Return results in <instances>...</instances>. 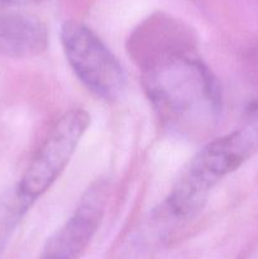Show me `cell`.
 Listing matches in <instances>:
<instances>
[{
  "label": "cell",
  "instance_id": "cell-1",
  "mask_svg": "<svg viewBox=\"0 0 258 259\" xmlns=\"http://www.w3.org/2000/svg\"><path fill=\"white\" fill-rule=\"evenodd\" d=\"M184 33L168 35L137 53L143 86L166 128L186 137L211 131L222 113L218 81L185 42Z\"/></svg>",
  "mask_w": 258,
  "mask_h": 259
},
{
  "label": "cell",
  "instance_id": "cell-2",
  "mask_svg": "<svg viewBox=\"0 0 258 259\" xmlns=\"http://www.w3.org/2000/svg\"><path fill=\"white\" fill-rule=\"evenodd\" d=\"M258 149V113L237 131L214 139L190 161L164 202L174 220H187L204 206L210 191Z\"/></svg>",
  "mask_w": 258,
  "mask_h": 259
},
{
  "label": "cell",
  "instance_id": "cell-3",
  "mask_svg": "<svg viewBox=\"0 0 258 259\" xmlns=\"http://www.w3.org/2000/svg\"><path fill=\"white\" fill-rule=\"evenodd\" d=\"M63 52L78 80L94 95L116 101L126 89V75L118 58L88 25L66 22L61 29Z\"/></svg>",
  "mask_w": 258,
  "mask_h": 259
},
{
  "label": "cell",
  "instance_id": "cell-4",
  "mask_svg": "<svg viewBox=\"0 0 258 259\" xmlns=\"http://www.w3.org/2000/svg\"><path fill=\"white\" fill-rule=\"evenodd\" d=\"M89 126L90 115L81 108L71 109L58 119L19 182L17 197L23 210L55 184Z\"/></svg>",
  "mask_w": 258,
  "mask_h": 259
},
{
  "label": "cell",
  "instance_id": "cell-5",
  "mask_svg": "<svg viewBox=\"0 0 258 259\" xmlns=\"http://www.w3.org/2000/svg\"><path fill=\"white\" fill-rule=\"evenodd\" d=\"M103 209L100 192L88 194L70 219L50 238L39 259H77L95 235Z\"/></svg>",
  "mask_w": 258,
  "mask_h": 259
},
{
  "label": "cell",
  "instance_id": "cell-6",
  "mask_svg": "<svg viewBox=\"0 0 258 259\" xmlns=\"http://www.w3.org/2000/svg\"><path fill=\"white\" fill-rule=\"evenodd\" d=\"M48 32L37 18L23 14L0 15V56L33 57L46 51Z\"/></svg>",
  "mask_w": 258,
  "mask_h": 259
},
{
  "label": "cell",
  "instance_id": "cell-7",
  "mask_svg": "<svg viewBox=\"0 0 258 259\" xmlns=\"http://www.w3.org/2000/svg\"><path fill=\"white\" fill-rule=\"evenodd\" d=\"M0 2L8 3V4L22 5V4H30V3H35L38 2V0H0Z\"/></svg>",
  "mask_w": 258,
  "mask_h": 259
}]
</instances>
